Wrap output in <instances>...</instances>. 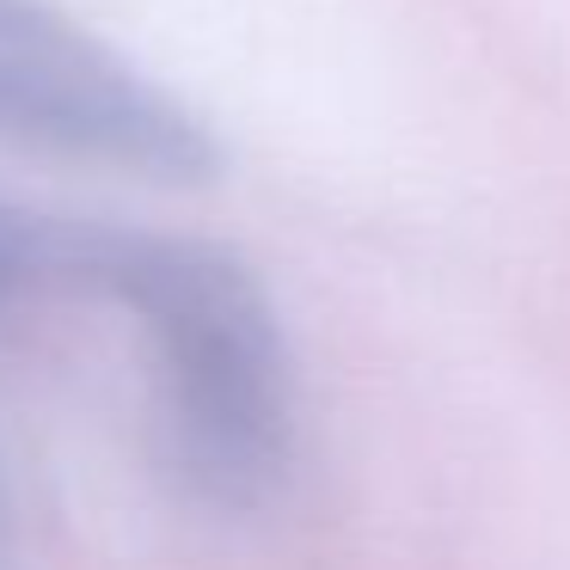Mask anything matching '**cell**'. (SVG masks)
Listing matches in <instances>:
<instances>
[{
  "instance_id": "cell-2",
  "label": "cell",
  "mask_w": 570,
  "mask_h": 570,
  "mask_svg": "<svg viewBox=\"0 0 570 570\" xmlns=\"http://www.w3.org/2000/svg\"><path fill=\"white\" fill-rule=\"evenodd\" d=\"M0 148L178 190L222 173L215 129L50 0H0Z\"/></svg>"
},
{
  "instance_id": "cell-3",
  "label": "cell",
  "mask_w": 570,
  "mask_h": 570,
  "mask_svg": "<svg viewBox=\"0 0 570 570\" xmlns=\"http://www.w3.org/2000/svg\"><path fill=\"white\" fill-rule=\"evenodd\" d=\"M38 283V215L0 209V295Z\"/></svg>"
},
{
  "instance_id": "cell-1",
  "label": "cell",
  "mask_w": 570,
  "mask_h": 570,
  "mask_svg": "<svg viewBox=\"0 0 570 570\" xmlns=\"http://www.w3.org/2000/svg\"><path fill=\"white\" fill-rule=\"evenodd\" d=\"M38 283L105 295L141 325L160 466L190 503L252 515L283 491L301 442L295 356L246 258L160 227L38 222Z\"/></svg>"
},
{
  "instance_id": "cell-4",
  "label": "cell",
  "mask_w": 570,
  "mask_h": 570,
  "mask_svg": "<svg viewBox=\"0 0 570 570\" xmlns=\"http://www.w3.org/2000/svg\"><path fill=\"white\" fill-rule=\"evenodd\" d=\"M19 564V521H13V491H7V472H0V570Z\"/></svg>"
}]
</instances>
